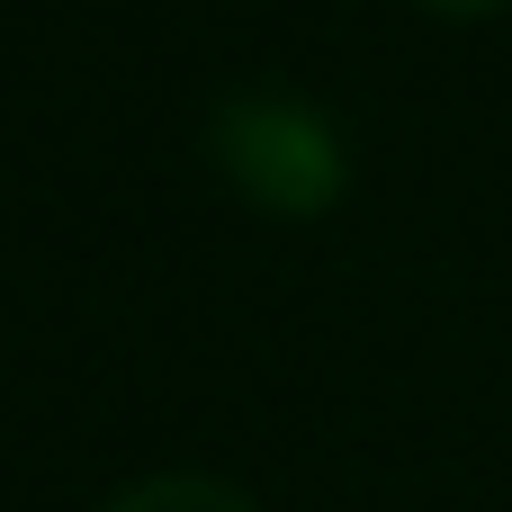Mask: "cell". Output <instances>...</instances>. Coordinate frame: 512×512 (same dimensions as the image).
Segmentation results:
<instances>
[{"label":"cell","mask_w":512,"mask_h":512,"mask_svg":"<svg viewBox=\"0 0 512 512\" xmlns=\"http://www.w3.org/2000/svg\"><path fill=\"white\" fill-rule=\"evenodd\" d=\"M207 144H216V162H225L261 207H288V216L324 207V198L342 189V171H351V162H342L333 117H324L315 99L279 90V81L225 90V99H216V117H207Z\"/></svg>","instance_id":"cell-1"},{"label":"cell","mask_w":512,"mask_h":512,"mask_svg":"<svg viewBox=\"0 0 512 512\" xmlns=\"http://www.w3.org/2000/svg\"><path fill=\"white\" fill-rule=\"evenodd\" d=\"M441 9H486V0H441Z\"/></svg>","instance_id":"cell-3"},{"label":"cell","mask_w":512,"mask_h":512,"mask_svg":"<svg viewBox=\"0 0 512 512\" xmlns=\"http://www.w3.org/2000/svg\"><path fill=\"white\" fill-rule=\"evenodd\" d=\"M108 512H252V495L225 477H198V468H162V477H135Z\"/></svg>","instance_id":"cell-2"}]
</instances>
